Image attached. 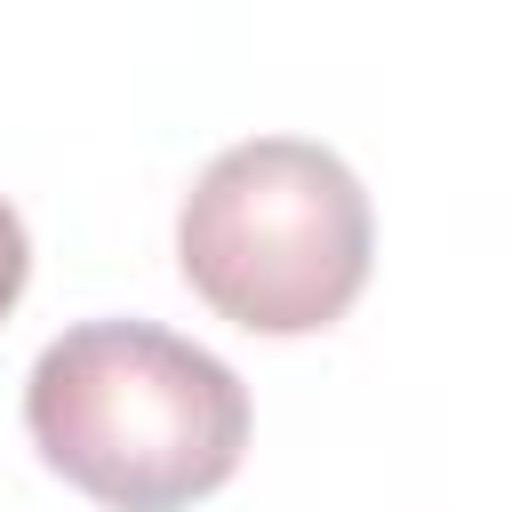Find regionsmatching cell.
I'll use <instances>...</instances> for the list:
<instances>
[{"mask_svg": "<svg viewBox=\"0 0 512 512\" xmlns=\"http://www.w3.org/2000/svg\"><path fill=\"white\" fill-rule=\"evenodd\" d=\"M24 432L104 512H184L248 456V384L152 320H80L24 376Z\"/></svg>", "mask_w": 512, "mask_h": 512, "instance_id": "6da1fadb", "label": "cell"}, {"mask_svg": "<svg viewBox=\"0 0 512 512\" xmlns=\"http://www.w3.org/2000/svg\"><path fill=\"white\" fill-rule=\"evenodd\" d=\"M368 256V192L344 152L312 136L224 144L176 208V264L192 296L248 336H312L344 320L368 288Z\"/></svg>", "mask_w": 512, "mask_h": 512, "instance_id": "7a4b0ae2", "label": "cell"}, {"mask_svg": "<svg viewBox=\"0 0 512 512\" xmlns=\"http://www.w3.org/2000/svg\"><path fill=\"white\" fill-rule=\"evenodd\" d=\"M24 280H32V240H24V216H16L8 200H0V320L16 312Z\"/></svg>", "mask_w": 512, "mask_h": 512, "instance_id": "3957f363", "label": "cell"}]
</instances>
